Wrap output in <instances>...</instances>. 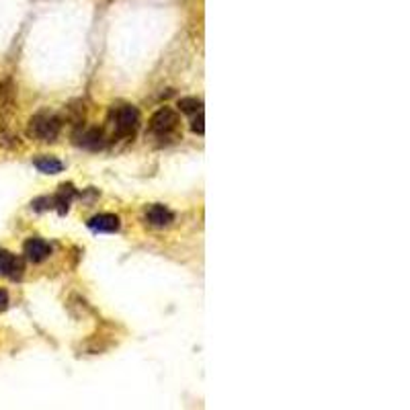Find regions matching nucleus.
I'll list each match as a JSON object with an SVG mask.
<instances>
[{
    "label": "nucleus",
    "mask_w": 410,
    "mask_h": 410,
    "mask_svg": "<svg viewBox=\"0 0 410 410\" xmlns=\"http://www.w3.org/2000/svg\"><path fill=\"white\" fill-rule=\"evenodd\" d=\"M74 142L87 150H101L107 144V136L101 127H89V129H80L78 133H74Z\"/></svg>",
    "instance_id": "nucleus-5"
},
{
    "label": "nucleus",
    "mask_w": 410,
    "mask_h": 410,
    "mask_svg": "<svg viewBox=\"0 0 410 410\" xmlns=\"http://www.w3.org/2000/svg\"><path fill=\"white\" fill-rule=\"evenodd\" d=\"M23 254L29 263H43L52 254V247L43 238H29L23 247Z\"/></svg>",
    "instance_id": "nucleus-6"
},
{
    "label": "nucleus",
    "mask_w": 410,
    "mask_h": 410,
    "mask_svg": "<svg viewBox=\"0 0 410 410\" xmlns=\"http://www.w3.org/2000/svg\"><path fill=\"white\" fill-rule=\"evenodd\" d=\"M119 226H122V220L113 214H98L89 220V228L93 232H103V234H113L119 230Z\"/></svg>",
    "instance_id": "nucleus-8"
},
{
    "label": "nucleus",
    "mask_w": 410,
    "mask_h": 410,
    "mask_svg": "<svg viewBox=\"0 0 410 410\" xmlns=\"http://www.w3.org/2000/svg\"><path fill=\"white\" fill-rule=\"evenodd\" d=\"M107 124L113 129V140L133 138L138 124H140V113L131 105H117L109 111Z\"/></svg>",
    "instance_id": "nucleus-3"
},
{
    "label": "nucleus",
    "mask_w": 410,
    "mask_h": 410,
    "mask_svg": "<svg viewBox=\"0 0 410 410\" xmlns=\"http://www.w3.org/2000/svg\"><path fill=\"white\" fill-rule=\"evenodd\" d=\"M191 129H193L195 133L203 136V131H205V126H203V111H199V113H195V115H193V122H191Z\"/></svg>",
    "instance_id": "nucleus-12"
},
{
    "label": "nucleus",
    "mask_w": 410,
    "mask_h": 410,
    "mask_svg": "<svg viewBox=\"0 0 410 410\" xmlns=\"http://www.w3.org/2000/svg\"><path fill=\"white\" fill-rule=\"evenodd\" d=\"M35 166H37L41 173H45V175H58V173H62L64 168L62 162L54 156L37 158V160H35Z\"/></svg>",
    "instance_id": "nucleus-9"
},
{
    "label": "nucleus",
    "mask_w": 410,
    "mask_h": 410,
    "mask_svg": "<svg viewBox=\"0 0 410 410\" xmlns=\"http://www.w3.org/2000/svg\"><path fill=\"white\" fill-rule=\"evenodd\" d=\"M17 136L8 129V126L4 124V119L0 117V146H4V148H13V146H17Z\"/></svg>",
    "instance_id": "nucleus-11"
},
{
    "label": "nucleus",
    "mask_w": 410,
    "mask_h": 410,
    "mask_svg": "<svg viewBox=\"0 0 410 410\" xmlns=\"http://www.w3.org/2000/svg\"><path fill=\"white\" fill-rule=\"evenodd\" d=\"M146 221L152 226V228H166V226H170L173 221H175V214L166 207V205H150L148 210H146Z\"/></svg>",
    "instance_id": "nucleus-7"
},
{
    "label": "nucleus",
    "mask_w": 410,
    "mask_h": 410,
    "mask_svg": "<svg viewBox=\"0 0 410 410\" xmlns=\"http://www.w3.org/2000/svg\"><path fill=\"white\" fill-rule=\"evenodd\" d=\"M25 271V263L21 256L13 254L10 251L0 249V277H8V279H21Z\"/></svg>",
    "instance_id": "nucleus-4"
},
{
    "label": "nucleus",
    "mask_w": 410,
    "mask_h": 410,
    "mask_svg": "<svg viewBox=\"0 0 410 410\" xmlns=\"http://www.w3.org/2000/svg\"><path fill=\"white\" fill-rule=\"evenodd\" d=\"M62 117L50 109H43L39 113H35L31 119H29V126H27V133L33 140H39V142H56L60 131H62Z\"/></svg>",
    "instance_id": "nucleus-2"
},
{
    "label": "nucleus",
    "mask_w": 410,
    "mask_h": 410,
    "mask_svg": "<svg viewBox=\"0 0 410 410\" xmlns=\"http://www.w3.org/2000/svg\"><path fill=\"white\" fill-rule=\"evenodd\" d=\"M6 306H8V293L4 289H0V312L6 310Z\"/></svg>",
    "instance_id": "nucleus-13"
},
{
    "label": "nucleus",
    "mask_w": 410,
    "mask_h": 410,
    "mask_svg": "<svg viewBox=\"0 0 410 410\" xmlns=\"http://www.w3.org/2000/svg\"><path fill=\"white\" fill-rule=\"evenodd\" d=\"M179 109H181L183 113L195 115V113L203 111V103H201L199 98H195V96H183V98L179 101Z\"/></svg>",
    "instance_id": "nucleus-10"
},
{
    "label": "nucleus",
    "mask_w": 410,
    "mask_h": 410,
    "mask_svg": "<svg viewBox=\"0 0 410 410\" xmlns=\"http://www.w3.org/2000/svg\"><path fill=\"white\" fill-rule=\"evenodd\" d=\"M150 136L158 140V144H173L177 142L183 133H181V119L179 113L170 107H162L150 119Z\"/></svg>",
    "instance_id": "nucleus-1"
}]
</instances>
